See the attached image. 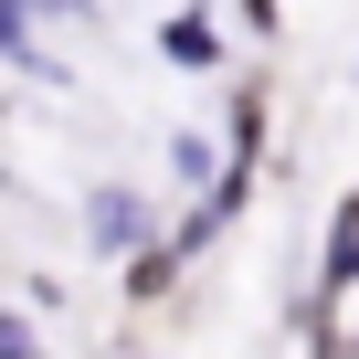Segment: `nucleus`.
Masks as SVG:
<instances>
[{"instance_id":"f257e3e1","label":"nucleus","mask_w":359,"mask_h":359,"mask_svg":"<svg viewBox=\"0 0 359 359\" xmlns=\"http://www.w3.org/2000/svg\"><path fill=\"white\" fill-rule=\"evenodd\" d=\"M0 359H43V348L22 338V317H0Z\"/></svg>"}]
</instances>
